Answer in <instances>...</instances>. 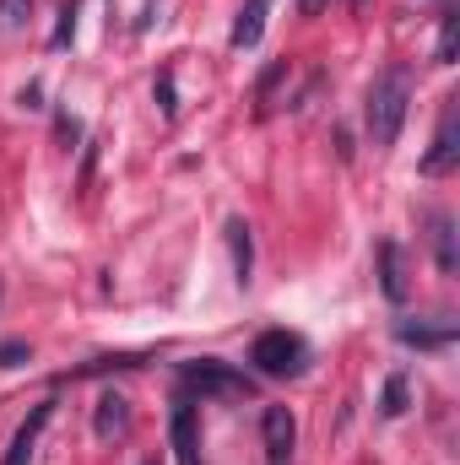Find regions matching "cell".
<instances>
[{
    "instance_id": "obj_1",
    "label": "cell",
    "mask_w": 460,
    "mask_h": 465,
    "mask_svg": "<svg viewBox=\"0 0 460 465\" xmlns=\"http://www.w3.org/2000/svg\"><path fill=\"white\" fill-rule=\"evenodd\" d=\"M406 109H412V71L406 65H385L363 98V124H368V141L374 146H395L401 124H406Z\"/></svg>"
},
{
    "instance_id": "obj_2",
    "label": "cell",
    "mask_w": 460,
    "mask_h": 465,
    "mask_svg": "<svg viewBox=\"0 0 460 465\" xmlns=\"http://www.w3.org/2000/svg\"><path fill=\"white\" fill-rule=\"evenodd\" d=\"M249 362H255L265 379H298V373L309 368V347H304V336H293V331H265V336H255Z\"/></svg>"
},
{
    "instance_id": "obj_3",
    "label": "cell",
    "mask_w": 460,
    "mask_h": 465,
    "mask_svg": "<svg viewBox=\"0 0 460 465\" xmlns=\"http://www.w3.org/2000/svg\"><path fill=\"white\" fill-rule=\"evenodd\" d=\"M179 384L185 395H249V373H238L217 357H201V362H185L179 368Z\"/></svg>"
},
{
    "instance_id": "obj_4",
    "label": "cell",
    "mask_w": 460,
    "mask_h": 465,
    "mask_svg": "<svg viewBox=\"0 0 460 465\" xmlns=\"http://www.w3.org/2000/svg\"><path fill=\"white\" fill-rule=\"evenodd\" d=\"M460 163V104H445V114H439V130H434V146H428V157H423V173H450Z\"/></svg>"
},
{
    "instance_id": "obj_5",
    "label": "cell",
    "mask_w": 460,
    "mask_h": 465,
    "mask_svg": "<svg viewBox=\"0 0 460 465\" xmlns=\"http://www.w3.org/2000/svg\"><path fill=\"white\" fill-rule=\"evenodd\" d=\"M260 439H265V460L271 465H287L293 460V444H298V422L287 406H265L260 417Z\"/></svg>"
},
{
    "instance_id": "obj_6",
    "label": "cell",
    "mask_w": 460,
    "mask_h": 465,
    "mask_svg": "<svg viewBox=\"0 0 460 465\" xmlns=\"http://www.w3.org/2000/svg\"><path fill=\"white\" fill-rule=\"evenodd\" d=\"M49 417H55V401H38V406H33V417L16 428V439H11V450H5V460H0V465H27V460H33V450H38V439H44Z\"/></svg>"
},
{
    "instance_id": "obj_7",
    "label": "cell",
    "mask_w": 460,
    "mask_h": 465,
    "mask_svg": "<svg viewBox=\"0 0 460 465\" xmlns=\"http://www.w3.org/2000/svg\"><path fill=\"white\" fill-rule=\"evenodd\" d=\"M379 287L390 303H406L412 282H406V249L401 243H379Z\"/></svg>"
},
{
    "instance_id": "obj_8",
    "label": "cell",
    "mask_w": 460,
    "mask_h": 465,
    "mask_svg": "<svg viewBox=\"0 0 460 465\" xmlns=\"http://www.w3.org/2000/svg\"><path fill=\"white\" fill-rule=\"evenodd\" d=\"M125 428H130V401L109 390V395L98 401V411H93V433H98V439H119Z\"/></svg>"
},
{
    "instance_id": "obj_9",
    "label": "cell",
    "mask_w": 460,
    "mask_h": 465,
    "mask_svg": "<svg viewBox=\"0 0 460 465\" xmlns=\"http://www.w3.org/2000/svg\"><path fill=\"white\" fill-rule=\"evenodd\" d=\"M174 460L179 465H201V455H195V411L179 401L174 406Z\"/></svg>"
},
{
    "instance_id": "obj_10",
    "label": "cell",
    "mask_w": 460,
    "mask_h": 465,
    "mask_svg": "<svg viewBox=\"0 0 460 465\" xmlns=\"http://www.w3.org/2000/svg\"><path fill=\"white\" fill-rule=\"evenodd\" d=\"M265 5H271V0H249V5L238 11V22H233V49H255V44H260V33H265Z\"/></svg>"
},
{
    "instance_id": "obj_11",
    "label": "cell",
    "mask_w": 460,
    "mask_h": 465,
    "mask_svg": "<svg viewBox=\"0 0 460 465\" xmlns=\"http://www.w3.org/2000/svg\"><path fill=\"white\" fill-rule=\"evenodd\" d=\"M228 243H233V276L238 287H249V271H255V238H249V223H228Z\"/></svg>"
},
{
    "instance_id": "obj_12",
    "label": "cell",
    "mask_w": 460,
    "mask_h": 465,
    "mask_svg": "<svg viewBox=\"0 0 460 465\" xmlns=\"http://www.w3.org/2000/svg\"><path fill=\"white\" fill-rule=\"evenodd\" d=\"M434 260H439V271H445V276H455V271H460L455 223H450V217H434Z\"/></svg>"
},
{
    "instance_id": "obj_13",
    "label": "cell",
    "mask_w": 460,
    "mask_h": 465,
    "mask_svg": "<svg viewBox=\"0 0 460 465\" xmlns=\"http://www.w3.org/2000/svg\"><path fill=\"white\" fill-rule=\"evenodd\" d=\"M395 341H406V347H450L455 325H439V331H428V325H395Z\"/></svg>"
},
{
    "instance_id": "obj_14",
    "label": "cell",
    "mask_w": 460,
    "mask_h": 465,
    "mask_svg": "<svg viewBox=\"0 0 460 465\" xmlns=\"http://www.w3.org/2000/svg\"><path fill=\"white\" fill-rule=\"evenodd\" d=\"M287 76H293V60H276V65L260 76V87H255V104H260V114H271V109H276V87H282Z\"/></svg>"
},
{
    "instance_id": "obj_15",
    "label": "cell",
    "mask_w": 460,
    "mask_h": 465,
    "mask_svg": "<svg viewBox=\"0 0 460 465\" xmlns=\"http://www.w3.org/2000/svg\"><path fill=\"white\" fill-rule=\"evenodd\" d=\"M406 401H412L406 373H390V379H385V395H379V411H385V417H401V411H406Z\"/></svg>"
},
{
    "instance_id": "obj_16",
    "label": "cell",
    "mask_w": 460,
    "mask_h": 465,
    "mask_svg": "<svg viewBox=\"0 0 460 465\" xmlns=\"http://www.w3.org/2000/svg\"><path fill=\"white\" fill-rule=\"evenodd\" d=\"M455 54H460V16L450 11L445 27H439V65H455Z\"/></svg>"
},
{
    "instance_id": "obj_17",
    "label": "cell",
    "mask_w": 460,
    "mask_h": 465,
    "mask_svg": "<svg viewBox=\"0 0 460 465\" xmlns=\"http://www.w3.org/2000/svg\"><path fill=\"white\" fill-rule=\"evenodd\" d=\"M27 16H33V0H0V33L27 27Z\"/></svg>"
},
{
    "instance_id": "obj_18",
    "label": "cell",
    "mask_w": 460,
    "mask_h": 465,
    "mask_svg": "<svg viewBox=\"0 0 460 465\" xmlns=\"http://www.w3.org/2000/svg\"><path fill=\"white\" fill-rule=\"evenodd\" d=\"M71 33H76V0H65V5H60V22H55V33H49V44L60 49V44H71Z\"/></svg>"
},
{
    "instance_id": "obj_19",
    "label": "cell",
    "mask_w": 460,
    "mask_h": 465,
    "mask_svg": "<svg viewBox=\"0 0 460 465\" xmlns=\"http://www.w3.org/2000/svg\"><path fill=\"white\" fill-rule=\"evenodd\" d=\"M157 109H163V119L179 114V104H174V71H163V76H157Z\"/></svg>"
},
{
    "instance_id": "obj_20",
    "label": "cell",
    "mask_w": 460,
    "mask_h": 465,
    "mask_svg": "<svg viewBox=\"0 0 460 465\" xmlns=\"http://www.w3.org/2000/svg\"><path fill=\"white\" fill-rule=\"evenodd\" d=\"M16 362H27V341H5L0 347V368H16Z\"/></svg>"
},
{
    "instance_id": "obj_21",
    "label": "cell",
    "mask_w": 460,
    "mask_h": 465,
    "mask_svg": "<svg viewBox=\"0 0 460 465\" xmlns=\"http://www.w3.org/2000/svg\"><path fill=\"white\" fill-rule=\"evenodd\" d=\"M325 5H331V0H298V11H304V16H320Z\"/></svg>"
},
{
    "instance_id": "obj_22",
    "label": "cell",
    "mask_w": 460,
    "mask_h": 465,
    "mask_svg": "<svg viewBox=\"0 0 460 465\" xmlns=\"http://www.w3.org/2000/svg\"><path fill=\"white\" fill-rule=\"evenodd\" d=\"M352 5H363V0H352Z\"/></svg>"
}]
</instances>
